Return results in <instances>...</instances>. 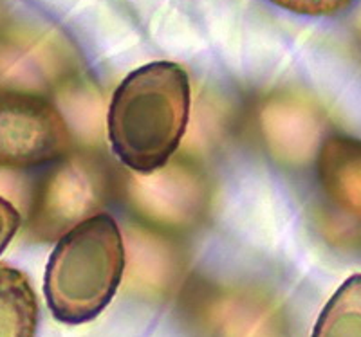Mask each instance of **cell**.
<instances>
[{"mask_svg":"<svg viewBox=\"0 0 361 337\" xmlns=\"http://www.w3.org/2000/svg\"><path fill=\"white\" fill-rule=\"evenodd\" d=\"M190 103V78L179 63L152 62L132 70L109 107L112 152L135 173L166 166L188 127Z\"/></svg>","mask_w":361,"mask_h":337,"instance_id":"1","label":"cell"},{"mask_svg":"<svg viewBox=\"0 0 361 337\" xmlns=\"http://www.w3.org/2000/svg\"><path fill=\"white\" fill-rule=\"evenodd\" d=\"M125 271V243L107 213L92 215L60 236L47 269L44 292L60 323L82 325L107 309Z\"/></svg>","mask_w":361,"mask_h":337,"instance_id":"2","label":"cell"},{"mask_svg":"<svg viewBox=\"0 0 361 337\" xmlns=\"http://www.w3.org/2000/svg\"><path fill=\"white\" fill-rule=\"evenodd\" d=\"M63 115L42 94L0 89V166L25 170L60 160L71 150Z\"/></svg>","mask_w":361,"mask_h":337,"instance_id":"3","label":"cell"},{"mask_svg":"<svg viewBox=\"0 0 361 337\" xmlns=\"http://www.w3.org/2000/svg\"><path fill=\"white\" fill-rule=\"evenodd\" d=\"M105 198V175L89 157L73 155L58 163L42 181L31 211V231L44 240L60 239L92 217Z\"/></svg>","mask_w":361,"mask_h":337,"instance_id":"4","label":"cell"},{"mask_svg":"<svg viewBox=\"0 0 361 337\" xmlns=\"http://www.w3.org/2000/svg\"><path fill=\"white\" fill-rule=\"evenodd\" d=\"M73 69V47L54 29L38 25L0 29V89L44 96Z\"/></svg>","mask_w":361,"mask_h":337,"instance_id":"5","label":"cell"},{"mask_svg":"<svg viewBox=\"0 0 361 337\" xmlns=\"http://www.w3.org/2000/svg\"><path fill=\"white\" fill-rule=\"evenodd\" d=\"M128 195L141 215L166 226L190 224L204 206V186L199 175L179 165L137 173L130 179Z\"/></svg>","mask_w":361,"mask_h":337,"instance_id":"6","label":"cell"},{"mask_svg":"<svg viewBox=\"0 0 361 337\" xmlns=\"http://www.w3.org/2000/svg\"><path fill=\"white\" fill-rule=\"evenodd\" d=\"M262 130L267 146L279 159L304 165L322 146L324 117L304 99H273L262 110Z\"/></svg>","mask_w":361,"mask_h":337,"instance_id":"7","label":"cell"},{"mask_svg":"<svg viewBox=\"0 0 361 337\" xmlns=\"http://www.w3.org/2000/svg\"><path fill=\"white\" fill-rule=\"evenodd\" d=\"M318 181L329 206L361 224V141L325 139L318 150Z\"/></svg>","mask_w":361,"mask_h":337,"instance_id":"8","label":"cell"},{"mask_svg":"<svg viewBox=\"0 0 361 337\" xmlns=\"http://www.w3.org/2000/svg\"><path fill=\"white\" fill-rule=\"evenodd\" d=\"M38 300L27 276L0 263V337H37Z\"/></svg>","mask_w":361,"mask_h":337,"instance_id":"9","label":"cell"},{"mask_svg":"<svg viewBox=\"0 0 361 337\" xmlns=\"http://www.w3.org/2000/svg\"><path fill=\"white\" fill-rule=\"evenodd\" d=\"M311 337H361V274L347 278L325 303Z\"/></svg>","mask_w":361,"mask_h":337,"instance_id":"10","label":"cell"},{"mask_svg":"<svg viewBox=\"0 0 361 337\" xmlns=\"http://www.w3.org/2000/svg\"><path fill=\"white\" fill-rule=\"evenodd\" d=\"M286 11L305 17H334L347 11L356 0H269Z\"/></svg>","mask_w":361,"mask_h":337,"instance_id":"11","label":"cell"},{"mask_svg":"<svg viewBox=\"0 0 361 337\" xmlns=\"http://www.w3.org/2000/svg\"><path fill=\"white\" fill-rule=\"evenodd\" d=\"M20 227V213L11 202L0 197V255Z\"/></svg>","mask_w":361,"mask_h":337,"instance_id":"12","label":"cell"}]
</instances>
